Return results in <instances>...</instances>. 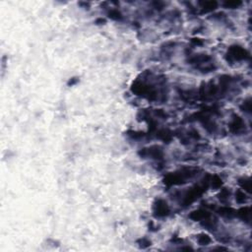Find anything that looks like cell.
Segmentation results:
<instances>
[{"label":"cell","mask_w":252,"mask_h":252,"mask_svg":"<svg viewBox=\"0 0 252 252\" xmlns=\"http://www.w3.org/2000/svg\"><path fill=\"white\" fill-rule=\"evenodd\" d=\"M158 137L164 141H170V133L167 130H161L158 134Z\"/></svg>","instance_id":"cell-8"},{"label":"cell","mask_w":252,"mask_h":252,"mask_svg":"<svg viewBox=\"0 0 252 252\" xmlns=\"http://www.w3.org/2000/svg\"><path fill=\"white\" fill-rule=\"evenodd\" d=\"M212 184L214 187H220V186H222V179L219 176H214L212 179Z\"/></svg>","instance_id":"cell-14"},{"label":"cell","mask_w":252,"mask_h":252,"mask_svg":"<svg viewBox=\"0 0 252 252\" xmlns=\"http://www.w3.org/2000/svg\"><path fill=\"white\" fill-rule=\"evenodd\" d=\"M240 185L242 186V188H244L245 190H247L248 192H250V188H251V182L249 179L247 180H240L239 181Z\"/></svg>","instance_id":"cell-11"},{"label":"cell","mask_w":252,"mask_h":252,"mask_svg":"<svg viewBox=\"0 0 252 252\" xmlns=\"http://www.w3.org/2000/svg\"><path fill=\"white\" fill-rule=\"evenodd\" d=\"M210 217V215L205 211H202V210H198V211L192 212V214H190L189 218L194 220V221H203V220H207Z\"/></svg>","instance_id":"cell-3"},{"label":"cell","mask_w":252,"mask_h":252,"mask_svg":"<svg viewBox=\"0 0 252 252\" xmlns=\"http://www.w3.org/2000/svg\"><path fill=\"white\" fill-rule=\"evenodd\" d=\"M217 7V2L215 1H207L203 3V11L204 12H210V11H213L214 9H215Z\"/></svg>","instance_id":"cell-6"},{"label":"cell","mask_w":252,"mask_h":252,"mask_svg":"<svg viewBox=\"0 0 252 252\" xmlns=\"http://www.w3.org/2000/svg\"><path fill=\"white\" fill-rule=\"evenodd\" d=\"M227 55L230 56V59H234V60L245 59L246 57H248L247 51L241 46H232L230 48Z\"/></svg>","instance_id":"cell-1"},{"label":"cell","mask_w":252,"mask_h":252,"mask_svg":"<svg viewBox=\"0 0 252 252\" xmlns=\"http://www.w3.org/2000/svg\"><path fill=\"white\" fill-rule=\"evenodd\" d=\"M109 17L113 20H118L121 18V14H120L117 10H111V11L109 12Z\"/></svg>","instance_id":"cell-13"},{"label":"cell","mask_w":252,"mask_h":252,"mask_svg":"<svg viewBox=\"0 0 252 252\" xmlns=\"http://www.w3.org/2000/svg\"><path fill=\"white\" fill-rule=\"evenodd\" d=\"M240 5H241L240 1H227L225 3V6L229 7V8H237Z\"/></svg>","instance_id":"cell-12"},{"label":"cell","mask_w":252,"mask_h":252,"mask_svg":"<svg viewBox=\"0 0 252 252\" xmlns=\"http://www.w3.org/2000/svg\"><path fill=\"white\" fill-rule=\"evenodd\" d=\"M220 214L224 217H230L234 214V211L233 209L227 208V207H223L220 209Z\"/></svg>","instance_id":"cell-7"},{"label":"cell","mask_w":252,"mask_h":252,"mask_svg":"<svg viewBox=\"0 0 252 252\" xmlns=\"http://www.w3.org/2000/svg\"><path fill=\"white\" fill-rule=\"evenodd\" d=\"M155 213L157 214L159 217H165L170 213V209H168V204L163 200H159L155 205Z\"/></svg>","instance_id":"cell-2"},{"label":"cell","mask_w":252,"mask_h":252,"mask_svg":"<svg viewBox=\"0 0 252 252\" xmlns=\"http://www.w3.org/2000/svg\"><path fill=\"white\" fill-rule=\"evenodd\" d=\"M236 201L239 202V203H243V202H245V194H244V193L242 192V191H240V190H239L236 192Z\"/></svg>","instance_id":"cell-10"},{"label":"cell","mask_w":252,"mask_h":252,"mask_svg":"<svg viewBox=\"0 0 252 252\" xmlns=\"http://www.w3.org/2000/svg\"><path fill=\"white\" fill-rule=\"evenodd\" d=\"M242 127H243V121L241 120L240 117L236 116L233 118V121L232 122V124H230V129H232V131L236 132V131L240 130Z\"/></svg>","instance_id":"cell-5"},{"label":"cell","mask_w":252,"mask_h":252,"mask_svg":"<svg viewBox=\"0 0 252 252\" xmlns=\"http://www.w3.org/2000/svg\"><path fill=\"white\" fill-rule=\"evenodd\" d=\"M198 241L201 245H206V244L210 243L211 239H210L208 236H206V234H200V236H198Z\"/></svg>","instance_id":"cell-9"},{"label":"cell","mask_w":252,"mask_h":252,"mask_svg":"<svg viewBox=\"0 0 252 252\" xmlns=\"http://www.w3.org/2000/svg\"><path fill=\"white\" fill-rule=\"evenodd\" d=\"M237 215L240 219H242L243 221H246V222H249L250 221V208L249 207H244V208H241L239 212H237Z\"/></svg>","instance_id":"cell-4"}]
</instances>
